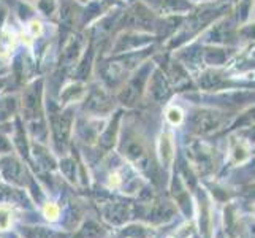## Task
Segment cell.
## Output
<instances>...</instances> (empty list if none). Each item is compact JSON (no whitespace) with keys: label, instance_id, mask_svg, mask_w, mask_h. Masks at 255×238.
<instances>
[{"label":"cell","instance_id":"obj_12","mask_svg":"<svg viewBox=\"0 0 255 238\" xmlns=\"http://www.w3.org/2000/svg\"><path fill=\"white\" fill-rule=\"evenodd\" d=\"M46 215H48V218L54 219L56 215H57V208H56V207H52V205H48V207H46Z\"/></svg>","mask_w":255,"mask_h":238},{"label":"cell","instance_id":"obj_6","mask_svg":"<svg viewBox=\"0 0 255 238\" xmlns=\"http://www.w3.org/2000/svg\"><path fill=\"white\" fill-rule=\"evenodd\" d=\"M102 235L100 226H97L95 223H86L84 227L80 231L75 238H99Z\"/></svg>","mask_w":255,"mask_h":238},{"label":"cell","instance_id":"obj_5","mask_svg":"<svg viewBox=\"0 0 255 238\" xmlns=\"http://www.w3.org/2000/svg\"><path fill=\"white\" fill-rule=\"evenodd\" d=\"M24 237L25 238H57V235L51 231H46V229L43 227H27L22 231Z\"/></svg>","mask_w":255,"mask_h":238},{"label":"cell","instance_id":"obj_4","mask_svg":"<svg viewBox=\"0 0 255 238\" xmlns=\"http://www.w3.org/2000/svg\"><path fill=\"white\" fill-rule=\"evenodd\" d=\"M14 46V35L13 32H10L8 29H3L0 32V54L2 56H8L10 51Z\"/></svg>","mask_w":255,"mask_h":238},{"label":"cell","instance_id":"obj_2","mask_svg":"<svg viewBox=\"0 0 255 238\" xmlns=\"http://www.w3.org/2000/svg\"><path fill=\"white\" fill-rule=\"evenodd\" d=\"M219 119L217 114H213V113H200L198 116L195 118V129L198 132H211L213 129H216L219 126Z\"/></svg>","mask_w":255,"mask_h":238},{"label":"cell","instance_id":"obj_11","mask_svg":"<svg viewBox=\"0 0 255 238\" xmlns=\"http://www.w3.org/2000/svg\"><path fill=\"white\" fill-rule=\"evenodd\" d=\"M126 235H133V237H143L144 231L141 227H130L128 231L126 232Z\"/></svg>","mask_w":255,"mask_h":238},{"label":"cell","instance_id":"obj_1","mask_svg":"<svg viewBox=\"0 0 255 238\" xmlns=\"http://www.w3.org/2000/svg\"><path fill=\"white\" fill-rule=\"evenodd\" d=\"M131 216V207L126 204H114L107 210V218L114 224H121Z\"/></svg>","mask_w":255,"mask_h":238},{"label":"cell","instance_id":"obj_10","mask_svg":"<svg viewBox=\"0 0 255 238\" xmlns=\"http://www.w3.org/2000/svg\"><path fill=\"white\" fill-rule=\"evenodd\" d=\"M62 169H64V172H65V175L68 176L70 180H73V169H75V165L70 162V161H65L64 164H62Z\"/></svg>","mask_w":255,"mask_h":238},{"label":"cell","instance_id":"obj_8","mask_svg":"<svg viewBox=\"0 0 255 238\" xmlns=\"http://www.w3.org/2000/svg\"><path fill=\"white\" fill-rule=\"evenodd\" d=\"M168 119H170V122H173V124H178V122H181V119H182L181 110L179 108H171L168 111Z\"/></svg>","mask_w":255,"mask_h":238},{"label":"cell","instance_id":"obj_9","mask_svg":"<svg viewBox=\"0 0 255 238\" xmlns=\"http://www.w3.org/2000/svg\"><path fill=\"white\" fill-rule=\"evenodd\" d=\"M10 224V216L6 210H0V229H6Z\"/></svg>","mask_w":255,"mask_h":238},{"label":"cell","instance_id":"obj_7","mask_svg":"<svg viewBox=\"0 0 255 238\" xmlns=\"http://www.w3.org/2000/svg\"><path fill=\"white\" fill-rule=\"evenodd\" d=\"M173 216V208L166 204H162V205H157L152 211V219L155 223H160V221H165V219H168Z\"/></svg>","mask_w":255,"mask_h":238},{"label":"cell","instance_id":"obj_3","mask_svg":"<svg viewBox=\"0 0 255 238\" xmlns=\"http://www.w3.org/2000/svg\"><path fill=\"white\" fill-rule=\"evenodd\" d=\"M3 173H5V176L8 180H11L14 183H19V184L24 183V180H22L24 172L21 169V165L17 162H14V161H8L6 162V165L3 167Z\"/></svg>","mask_w":255,"mask_h":238}]
</instances>
